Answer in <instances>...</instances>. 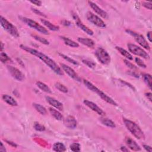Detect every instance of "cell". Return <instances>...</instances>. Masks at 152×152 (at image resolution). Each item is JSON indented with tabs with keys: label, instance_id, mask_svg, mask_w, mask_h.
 Returning <instances> with one entry per match:
<instances>
[{
	"label": "cell",
	"instance_id": "cell-3",
	"mask_svg": "<svg viewBox=\"0 0 152 152\" xmlns=\"http://www.w3.org/2000/svg\"><path fill=\"white\" fill-rule=\"evenodd\" d=\"M19 18L20 20H22L23 22L26 23L27 26H29L30 27H31V28L36 30V31L46 35L49 34L48 31L47 29H45L44 27L37 23L36 22L31 19L23 17V16H19Z\"/></svg>",
	"mask_w": 152,
	"mask_h": 152
},
{
	"label": "cell",
	"instance_id": "cell-11",
	"mask_svg": "<svg viewBox=\"0 0 152 152\" xmlns=\"http://www.w3.org/2000/svg\"><path fill=\"white\" fill-rule=\"evenodd\" d=\"M73 18L76 21V23L77 26L79 27L80 29H81L82 31H83L85 32H86L89 35L92 36L93 35V32L90 29H89L88 27H87L86 25H85L83 23H82V22L80 20L78 17L77 16V15H74Z\"/></svg>",
	"mask_w": 152,
	"mask_h": 152
},
{
	"label": "cell",
	"instance_id": "cell-32",
	"mask_svg": "<svg viewBox=\"0 0 152 152\" xmlns=\"http://www.w3.org/2000/svg\"><path fill=\"white\" fill-rule=\"evenodd\" d=\"M32 37L36 39V40H37L38 42L42 43L44 45H49V41L48 40H47L46 39L42 37H40L39 36H37V35H32Z\"/></svg>",
	"mask_w": 152,
	"mask_h": 152
},
{
	"label": "cell",
	"instance_id": "cell-38",
	"mask_svg": "<svg viewBox=\"0 0 152 152\" xmlns=\"http://www.w3.org/2000/svg\"><path fill=\"white\" fill-rule=\"evenodd\" d=\"M124 63H125V64H126L128 68H130V69H131V70H135V69L137 68L136 67H135L134 65H133L131 62H130V61H128V60H124Z\"/></svg>",
	"mask_w": 152,
	"mask_h": 152
},
{
	"label": "cell",
	"instance_id": "cell-20",
	"mask_svg": "<svg viewBox=\"0 0 152 152\" xmlns=\"http://www.w3.org/2000/svg\"><path fill=\"white\" fill-rule=\"evenodd\" d=\"M41 22L43 23V24L44 26H45L48 29H49L51 31H58L60 29V27L59 26H55L54 24H53L52 23H51V22H49V21L45 20V19H40Z\"/></svg>",
	"mask_w": 152,
	"mask_h": 152
},
{
	"label": "cell",
	"instance_id": "cell-45",
	"mask_svg": "<svg viewBox=\"0 0 152 152\" xmlns=\"http://www.w3.org/2000/svg\"><path fill=\"white\" fill-rule=\"evenodd\" d=\"M147 38L149 39V40L150 41V42H151V32L150 31L147 33Z\"/></svg>",
	"mask_w": 152,
	"mask_h": 152
},
{
	"label": "cell",
	"instance_id": "cell-16",
	"mask_svg": "<svg viewBox=\"0 0 152 152\" xmlns=\"http://www.w3.org/2000/svg\"><path fill=\"white\" fill-rule=\"evenodd\" d=\"M126 143L127 146L133 151H138L141 150V147H140V146L130 137L126 138Z\"/></svg>",
	"mask_w": 152,
	"mask_h": 152
},
{
	"label": "cell",
	"instance_id": "cell-25",
	"mask_svg": "<svg viewBox=\"0 0 152 152\" xmlns=\"http://www.w3.org/2000/svg\"><path fill=\"white\" fill-rule=\"evenodd\" d=\"M36 86L41 90H42L43 92H46V93H52V91L51 90V89L45 83H44L41 82V81H37L36 83Z\"/></svg>",
	"mask_w": 152,
	"mask_h": 152
},
{
	"label": "cell",
	"instance_id": "cell-24",
	"mask_svg": "<svg viewBox=\"0 0 152 152\" xmlns=\"http://www.w3.org/2000/svg\"><path fill=\"white\" fill-rule=\"evenodd\" d=\"M116 49L118 51V52L122 55L124 57H126L127 59L129 60H133V57L132 56V55L129 53L128 51H127L126 49H123L121 47H117Z\"/></svg>",
	"mask_w": 152,
	"mask_h": 152
},
{
	"label": "cell",
	"instance_id": "cell-29",
	"mask_svg": "<svg viewBox=\"0 0 152 152\" xmlns=\"http://www.w3.org/2000/svg\"><path fill=\"white\" fill-rule=\"evenodd\" d=\"M143 78L144 81V82L146 83V85L148 86V87L151 89V86H152V79L151 76L149 74H144L143 75Z\"/></svg>",
	"mask_w": 152,
	"mask_h": 152
},
{
	"label": "cell",
	"instance_id": "cell-42",
	"mask_svg": "<svg viewBox=\"0 0 152 152\" xmlns=\"http://www.w3.org/2000/svg\"><path fill=\"white\" fill-rule=\"evenodd\" d=\"M143 147H144V149L146 151H149V152H151V151H152L151 147L150 146H148V145L144 144V145H143Z\"/></svg>",
	"mask_w": 152,
	"mask_h": 152
},
{
	"label": "cell",
	"instance_id": "cell-26",
	"mask_svg": "<svg viewBox=\"0 0 152 152\" xmlns=\"http://www.w3.org/2000/svg\"><path fill=\"white\" fill-rule=\"evenodd\" d=\"M33 106L37 111L39 113H40L41 115H45L47 114V110L46 108L44 106H43L42 105H41L40 104H39V103H33Z\"/></svg>",
	"mask_w": 152,
	"mask_h": 152
},
{
	"label": "cell",
	"instance_id": "cell-44",
	"mask_svg": "<svg viewBox=\"0 0 152 152\" xmlns=\"http://www.w3.org/2000/svg\"><path fill=\"white\" fill-rule=\"evenodd\" d=\"M151 93H150V92H149V93H146V97H147V98L150 101V102H151V101H152V99H151Z\"/></svg>",
	"mask_w": 152,
	"mask_h": 152
},
{
	"label": "cell",
	"instance_id": "cell-28",
	"mask_svg": "<svg viewBox=\"0 0 152 152\" xmlns=\"http://www.w3.org/2000/svg\"><path fill=\"white\" fill-rule=\"evenodd\" d=\"M53 150L55 151L63 152L66 151V147L63 143L60 142H57V143H55L53 145Z\"/></svg>",
	"mask_w": 152,
	"mask_h": 152
},
{
	"label": "cell",
	"instance_id": "cell-10",
	"mask_svg": "<svg viewBox=\"0 0 152 152\" xmlns=\"http://www.w3.org/2000/svg\"><path fill=\"white\" fill-rule=\"evenodd\" d=\"M61 66L63 71L65 72L71 78L78 82H80L81 81V78L78 76V75L75 72V71L72 68L64 64H61Z\"/></svg>",
	"mask_w": 152,
	"mask_h": 152
},
{
	"label": "cell",
	"instance_id": "cell-35",
	"mask_svg": "<svg viewBox=\"0 0 152 152\" xmlns=\"http://www.w3.org/2000/svg\"><path fill=\"white\" fill-rule=\"evenodd\" d=\"M70 149L71 150V151H80L81 150L80 144L78 143H77L71 144L70 145Z\"/></svg>",
	"mask_w": 152,
	"mask_h": 152
},
{
	"label": "cell",
	"instance_id": "cell-19",
	"mask_svg": "<svg viewBox=\"0 0 152 152\" xmlns=\"http://www.w3.org/2000/svg\"><path fill=\"white\" fill-rule=\"evenodd\" d=\"M3 101L6 102L7 104L12 106H17L18 105V103L17 101L14 99L11 96L8 95V94H4L3 95Z\"/></svg>",
	"mask_w": 152,
	"mask_h": 152
},
{
	"label": "cell",
	"instance_id": "cell-6",
	"mask_svg": "<svg viewBox=\"0 0 152 152\" xmlns=\"http://www.w3.org/2000/svg\"><path fill=\"white\" fill-rule=\"evenodd\" d=\"M127 47L130 52L132 53L145 59H149V55L143 48L133 44H128Z\"/></svg>",
	"mask_w": 152,
	"mask_h": 152
},
{
	"label": "cell",
	"instance_id": "cell-12",
	"mask_svg": "<svg viewBox=\"0 0 152 152\" xmlns=\"http://www.w3.org/2000/svg\"><path fill=\"white\" fill-rule=\"evenodd\" d=\"M83 103H85V105L86 106L89 107L90 109H91L92 110H93V111L96 112V113H98V114H99V115H104L105 114L103 110L101 108H99L96 103H94L91 101H89L88 100H84Z\"/></svg>",
	"mask_w": 152,
	"mask_h": 152
},
{
	"label": "cell",
	"instance_id": "cell-9",
	"mask_svg": "<svg viewBox=\"0 0 152 152\" xmlns=\"http://www.w3.org/2000/svg\"><path fill=\"white\" fill-rule=\"evenodd\" d=\"M7 69L11 76L18 81H23L24 79V75L17 68L11 65L7 66Z\"/></svg>",
	"mask_w": 152,
	"mask_h": 152
},
{
	"label": "cell",
	"instance_id": "cell-22",
	"mask_svg": "<svg viewBox=\"0 0 152 152\" xmlns=\"http://www.w3.org/2000/svg\"><path fill=\"white\" fill-rule=\"evenodd\" d=\"M61 37L63 40L64 44L69 47H72V48H78L79 47V45L78 43H76V42H74V40H73L70 39H69L66 37H64V36H61Z\"/></svg>",
	"mask_w": 152,
	"mask_h": 152
},
{
	"label": "cell",
	"instance_id": "cell-39",
	"mask_svg": "<svg viewBox=\"0 0 152 152\" xmlns=\"http://www.w3.org/2000/svg\"><path fill=\"white\" fill-rule=\"evenodd\" d=\"M32 11L34 12L35 14H36V15H39V16H43V17H46V16L44 15V14L43 12H42L41 11H40L39 10L35 8H31Z\"/></svg>",
	"mask_w": 152,
	"mask_h": 152
},
{
	"label": "cell",
	"instance_id": "cell-30",
	"mask_svg": "<svg viewBox=\"0 0 152 152\" xmlns=\"http://www.w3.org/2000/svg\"><path fill=\"white\" fill-rule=\"evenodd\" d=\"M59 55L60 57H61L63 59H64L65 60H66L67 62H70L73 65H78V63L77 61H76V60L72 59L71 58L69 57L68 56H67V55L63 54V53H59Z\"/></svg>",
	"mask_w": 152,
	"mask_h": 152
},
{
	"label": "cell",
	"instance_id": "cell-8",
	"mask_svg": "<svg viewBox=\"0 0 152 152\" xmlns=\"http://www.w3.org/2000/svg\"><path fill=\"white\" fill-rule=\"evenodd\" d=\"M86 17L87 20L94 25L101 27V28H105V27H106L105 22L97 15H94V13L90 11H88L86 14Z\"/></svg>",
	"mask_w": 152,
	"mask_h": 152
},
{
	"label": "cell",
	"instance_id": "cell-13",
	"mask_svg": "<svg viewBox=\"0 0 152 152\" xmlns=\"http://www.w3.org/2000/svg\"><path fill=\"white\" fill-rule=\"evenodd\" d=\"M64 123L66 127L70 129L76 128L77 125V122L76 118L73 116H71V115L67 117L64 119Z\"/></svg>",
	"mask_w": 152,
	"mask_h": 152
},
{
	"label": "cell",
	"instance_id": "cell-41",
	"mask_svg": "<svg viewBox=\"0 0 152 152\" xmlns=\"http://www.w3.org/2000/svg\"><path fill=\"white\" fill-rule=\"evenodd\" d=\"M31 3L37 6H41V5H42V2H41L40 1H37V0H35V1H31Z\"/></svg>",
	"mask_w": 152,
	"mask_h": 152
},
{
	"label": "cell",
	"instance_id": "cell-5",
	"mask_svg": "<svg viewBox=\"0 0 152 152\" xmlns=\"http://www.w3.org/2000/svg\"><path fill=\"white\" fill-rule=\"evenodd\" d=\"M95 55L98 60L104 65H108L110 62V57L107 51L102 48H99L96 51Z\"/></svg>",
	"mask_w": 152,
	"mask_h": 152
},
{
	"label": "cell",
	"instance_id": "cell-23",
	"mask_svg": "<svg viewBox=\"0 0 152 152\" xmlns=\"http://www.w3.org/2000/svg\"><path fill=\"white\" fill-rule=\"evenodd\" d=\"M49 112L52 115V116H53L56 119L61 121L63 119V116L57 109H55L52 108H49Z\"/></svg>",
	"mask_w": 152,
	"mask_h": 152
},
{
	"label": "cell",
	"instance_id": "cell-7",
	"mask_svg": "<svg viewBox=\"0 0 152 152\" xmlns=\"http://www.w3.org/2000/svg\"><path fill=\"white\" fill-rule=\"evenodd\" d=\"M126 32L128 34L132 35L134 37L136 42L140 46H142L143 48H144L147 50L150 49V47L149 43L147 42V41L146 40V39L144 38V37L143 36H142V35H140L139 33L133 32L130 30H126Z\"/></svg>",
	"mask_w": 152,
	"mask_h": 152
},
{
	"label": "cell",
	"instance_id": "cell-36",
	"mask_svg": "<svg viewBox=\"0 0 152 152\" xmlns=\"http://www.w3.org/2000/svg\"><path fill=\"white\" fill-rule=\"evenodd\" d=\"M82 62H83V63L85 64V65H86L89 68H93L96 67V64L92 61H89V60H83L82 61Z\"/></svg>",
	"mask_w": 152,
	"mask_h": 152
},
{
	"label": "cell",
	"instance_id": "cell-18",
	"mask_svg": "<svg viewBox=\"0 0 152 152\" xmlns=\"http://www.w3.org/2000/svg\"><path fill=\"white\" fill-rule=\"evenodd\" d=\"M77 40L80 43L89 48H93L95 45L94 41L90 39L84 38V37H78Z\"/></svg>",
	"mask_w": 152,
	"mask_h": 152
},
{
	"label": "cell",
	"instance_id": "cell-34",
	"mask_svg": "<svg viewBox=\"0 0 152 152\" xmlns=\"http://www.w3.org/2000/svg\"><path fill=\"white\" fill-rule=\"evenodd\" d=\"M33 128L38 131H44L45 130V127L39 122H35Z\"/></svg>",
	"mask_w": 152,
	"mask_h": 152
},
{
	"label": "cell",
	"instance_id": "cell-27",
	"mask_svg": "<svg viewBox=\"0 0 152 152\" xmlns=\"http://www.w3.org/2000/svg\"><path fill=\"white\" fill-rule=\"evenodd\" d=\"M101 121L102 124H103L104 126H106V127H110V128H112L116 127L115 124L114 123V122H113L112 120H110L108 118H101Z\"/></svg>",
	"mask_w": 152,
	"mask_h": 152
},
{
	"label": "cell",
	"instance_id": "cell-31",
	"mask_svg": "<svg viewBox=\"0 0 152 152\" xmlns=\"http://www.w3.org/2000/svg\"><path fill=\"white\" fill-rule=\"evenodd\" d=\"M55 86L61 92L67 93L68 92L67 87H65L64 85L60 83H55Z\"/></svg>",
	"mask_w": 152,
	"mask_h": 152
},
{
	"label": "cell",
	"instance_id": "cell-15",
	"mask_svg": "<svg viewBox=\"0 0 152 152\" xmlns=\"http://www.w3.org/2000/svg\"><path fill=\"white\" fill-rule=\"evenodd\" d=\"M46 100L47 102L54 107L55 108H56L57 109H58L60 110H62L64 109V106L62 103H61L60 102H59L58 100L55 99L53 98L50 97V96H47L46 97Z\"/></svg>",
	"mask_w": 152,
	"mask_h": 152
},
{
	"label": "cell",
	"instance_id": "cell-33",
	"mask_svg": "<svg viewBox=\"0 0 152 152\" xmlns=\"http://www.w3.org/2000/svg\"><path fill=\"white\" fill-rule=\"evenodd\" d=\"M0 60L3 63H6L8 61H11L10 58L8 56V55L5 52H1L0 53Z\"/></svg>",
	"mask_w": 152,
	"mask_h": 152
},
{
	"label": "cell",
	"instance_id": "cell-40",
	"mask_svg": "<svg viewBox=\"0 0 152 152\" xmlns=\"http://www.w3.org/2000/svg\"><path fill=\"white\" fill-rule=\"evenodd\" d=\"M142 6L143 7H144L145 8L149 9V10H151V3H150V2H143L142 3Z\"/></svg>",
	"mask_w": 152,
	"mask_h": 152
},
{
	"label": "cell",
	"instance_id": "cell-46",
	"mask_svg": "<svg viewBox=\"0 0 152 152\" xmlns=\"http://www.w3.org/2000/svg\"><path fill=\"white\" fill-rule=\"evenodd\" d=\"M6 142L8 144H10L11 146H13V147H17V144H16L15 143H13V142H11L10 141H6Z\"/></svg>",
	"mask_w": 152,
	"mask_h": 152
},
{
	"label": "cell",
	"instance_id": "cell-4",
	"mask_svg": "<svg viewBox=\"0 0 152 152\" xmlns=\"http://www.w3.org/2000/svg\"><path fill=\"white\" fill-rule=\"evenodd\" d=\"M0 23H1V25L4 29V30H6L11 36L16 38H17L20 36L19 32L18 31L17 27L9 22L3 16L0 17Z\"/></svg>",
	"mask_w": 152,
	"mask_h": 152
},
{
	"label": "cell",
	"instance_id": "cell-2",
	"mask_svg": "<svg viewBox=\"0 0 152 152\" xmlns=\"http://www.w3.org/2000/svg\"><path fill=\"white\" fill-rule=\"evenodd\" d=\"M123 121L127 129L135 138L140 140L144 139V134L137 124L126 118H123Z\"/></svg>",
	"mask_w": 152,
	"mask_h": 152
},
{
	"label": "cell",
	"instance_id": "cell-17",
	"mask_svg": "<svg viewBox=\"0 0 152 152\" xmlns=\"http://www.w3.org/2000/svg\"><path fill=\"white\" fill-rule=\"evenodd\" d=\"M98 94L100 96L102 99H103L106 102L109 103L110 105H114V106H117V102L114 100H113L111 98L109 97V96H108L106 94H105L104 92H103L101 90L98 92Z\"/></svg>",
	"mask_w": 152,
	"mask_h": 152
},
{
	"label": "cell",
	"instance_id": "cell-21",
	"mask_svg": "<svg viewBox=\"0 0 152 152\" xmlns=\"http://www.w3.org/2000/svg\"><path fill=\"white\" fill-rule=\"evenodd\" d=\"M83 83L86 86V87L89 89L90 90H91L92 92L96 93V94H98V92L100 91V90L97 87H96L93 84H92L91 82H90L89 81L87 80H83Z\"/></svg>",
	"mask_w": 152,
	"mask_h": 152
},
{
	"label": "cell",
	"instance_id": "cell-48",
	"mask_svg": "<svg viewBox=\"0 0 152 152\" xmlns=\"http://www.w3.org/2000/svg\"><path fill=\"white\" fill-rule=\"evenodd\" d=\"M1 51H3V48H4V45H3V43L1 42Z\"/></svg>",
	"mask_w": 152,
	"mask_h": 152
},
{
	"label": "cell",
	"instance_id": "cell-14",
	"mask_svg": "<svg viewBox=\"0 0 152 152\" xmlns=\"http://www.w3.org/2000/svg\"><path fill=\"white\" fill-rule=\"evenodd\" d=\"M89 6L93 10V11L98 14V15H99L101 17L104 18V19H107L108 17V13L105 11L103 10H102L101 8H100L99 6H98L95 3L92 2V1H89L88 2Z\"/></svg>",
	"mask_w": 152,
	"mask_h": 152
},
{
	"label": "cell",
	"instance_id": "cell-47",
	"mask_svg": "<svg viewBox=\"0 0 152 152\" xmlns=\"http://www.w3.org/2000/svg\"><path fill=\"white\" fill-rule=\"evenodd\" d=\"M121 150L122 151H128V149H127V147H121Z\"/></svg>",
	"mask_w": 152,
	"mask_h": 152
},
{
	"label": "cell",
	"instance_id": "cell-1",
	"mask_svg": "<svg viewBox=\"0 0 152 152\" xmlns=\"http://www.w3.org/2000/svg\"><path fill=\"white\" fill-rule=\"evenodd\" d=\"M20 48L22 49L23 50L34 55V56H36L37 58H39L40 60H42L55 73H56L59 76L64 75L63 70H61V68L58 66V65L45 54L43 53L42 52H41L40 51H38L36 49H33L28 47H26L23 45H20Z\"/></svg>",
	"mask_w": 152,
	"mask_h": 152
},
{
	"label": "cell",
	"instance_id": "cell-37",
	"mask_svg": "<svg viewBox=\"0 0 152 152\" xmlns=\"http://www.w3.org/2000/svg\"><path fill=\"white\" fill-rule=\"evenodd\" d=\"M135 62L137 63V64L139 67H142V68H146V65L144 63V62L140 58H135Z\"/></svg>",
	"mask_w": 152,
	"mask_h": 152
},
{
	"label": "cell",
	"instance_id": "cell-43",
	"mask_svg": "<svg viewBox=\"0 0 152 152\" xmlns=\"http://www.w3.org/2000/svg\"><path fill=\"white\" fill-rule=\"evenodd\" d=\"M0 151L1 152H6L7 150L6 149V148L4 147L3 144L2 142H1V147H0Z\"/></svg>",
	"mask_w": 152,
	"mask_h": 152
}]
</instances>
